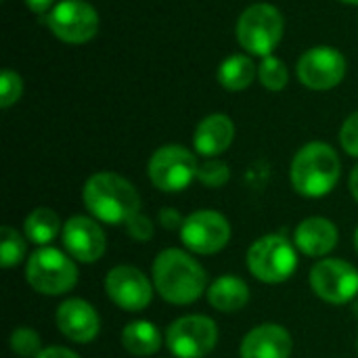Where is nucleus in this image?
Masks as SVG:
<instances>
[{"label": "nucleus", "instance_id": "5701e85b", "mask_svg": "<svg viewBox=\"0 0 358 358\" xmlns=\"http://www.w3.org/2000/svg\"><path fill=\"white\" fill-rule=\"evenodd\" d=\"M25 239L17 233V229L4 224L0 229V264L4 268H13L25 258Z\"/></svg>", "mask_w": 358, "mask_h": 358}, {"label": "nucleus", "instance_id": "2f4dec72", "mask_svg": "<svg viewBox=\"0 0 358 358\" xmlns=\"http://www.w3.org/2000/svg\"><path fill=\"white\" fill-rule=\"evenodd\" d=\"M52 2L55 0H25V4L29 6V10H34V13H46Z\"/></svg>", "mask_w": 358, "mask_h": 358}, {"label": "nucleus", "instance_id": "ddd939ff", "mask_svg": "<svg viewBox=\"0 0 358 358\" xmlns=\"http://www.w3.org/2000/svg\"><path fill=\"white\" fill-rule=\"evenodd\" d=\"M346 76V59L331 46H315L298 61V78L313 90H329Z\"/></svg>", "mask_w": 358, "mask_h": 358}, {"label": "nucleus", "instance_id": "7c9ffc66", "mask_svg": "<svg viewBox=\"0 0 358 358\" xmlns=\"http://www.w3.org/2000/svg\"><path fill=\"white\" fill-rule=\"evenodd\" d=\"M36 358H80L73 350L69 348H63V346H50V348H44Z\"/></svg>", "mask_w": 358, "mask_h": 358}, {"label": "nucleus", "instance_id": "aec40b11", "mask_svg": "<svg viewBox=\"0 0 358 358\" xmlns=\"http://www.w3.org/2000/svg\"><path fill=\"white\" fill-rule=\"evenodd\" d=\"M162 334L149 321H132L122 331V344L132 357H151L162 348Z\"/></svg>", "mask_w": 358, "mask_h": 358}, {"label": "nucleus", "instance_id": "9b49d317", "mask_svg": "<svg viewBox=\"0 0 358 358\" xmlns=\"http://www.w3.org/2000/svg\"><path fill=\"white\" fill-rule=\"evenodd\" d=\"M50 31L67 44H84L99 29V15L84 0H63L48 15Z\"/></svg>", "mask_w": 358, "mask_h": 358}, {"label": "nucleus", "instance_id": "e433bc0d", "mask_svg": "<svg viewBox=\"0 0 358 358\" xmlns=\"http://www.w3.org/2000/svg\"><path fill=\"white\" fill-rule=\"evenodd\" d=\"M357 346H358V342H357Z\"/></svg>", "mask_w": 358, "mask_h": 358}, {"label": "nucleus", "instance_id": "f704fd0d", "mask_svg": "<svg viewBox=\"0 0 358 358\" xmlns=\"http://www.w3.org/2000/svg\"><path fill=\"white\" fill-rule=\"evenodd\" d=\"M355 313H357V315H358V296H357V298H355Z\"/></svg>", "mask_w": 358, "mask_h": 358}, {"label": "nucleus", "instance_id": "f257e3e1", "mask_svg": "<svg viewBox=\"0 0 358 358\" xmlns=\"http://www.w3.org/2000/svg\"><path fill=\"white\" fill-rule=\"evenodd\" d=\"M153 285L166 302L185 306L203 296L208 287V275L191 254L168 248L159 252L153 262Z\"/></svg>", "mask_w": 358, "mask_h": 358}, {"label": "nucleus", "instance_id": "473e14b6", "mask_svg": "<svg viewBox=\"0 0 358 358\" xmlns=\"http://www.w3.org/2000/svg\"><path fill=\"white\" fill-rule=\"evenodd\" d=\"M350 193H352V197L357 199L358 203V166L352 170V174H350Z\"/></svg>", "mask_w": 358, "mask_h": 358}, {"label": "nucleus", "instance_id": "7ed1b4c3", "mask_svg": "<svg viewBox=\"0 0 358 358\" xmlns=\"http://www.w3.org/2000/svg\"><path fill=\"white\" fill-rule=\"evenodd\" d=\"M340 157L327 143L304 145L292 162V185L302 197L319 199L334 191L340 180Z\"/></svg>", "mask_w": 358, "mask_h": 358}, {"label": "nucleus", "instance_id": "a211bd4d", "mask_svg": "<svg viewBox=\"0 0 358 358\" xmlns=\"http://www.w3.org/2000/svg\"><path fill=\"white\" fill-rule=\"evenodd\" d=\"M235 138V124L224 113H212L199 122L195 130V151L203 157H216L224 153Z\"/></svg>", "mask_w": 358, "mask_h": 358}, {"label": "nucleus", "instance_id": "cd10ccee", "mask_svg": "<svg viewBox=\"0 0 358 358\" xmlns=\"http://www.w3.org/2000/svg\"><path fill=\"white\" fill-rule=\"evenodd\" d=\"M126 231H128V235L134 239V241H138V243H145V241H149L151 237H153V222L145 216V214H134L126 224Z\"/></svg>", "mask_w": 358, "mask_h": 358}, {"label": "nucleus", "instance_id": "1a4fd4ad", "mask_svg": "<svg viewBox=\"0 0 358 358\" xmlns=\"http://www.w3.org/2000/svg\"><path fill=\"white\" fill-rule=\"evenodd\" d=\"M178 233H180V241L189 252L212 256L227 248L231 239V224L220 212L197 210L185 218Z\"/></svg>", "mask_w": 358, "mask_h": 358}, {"label": "nucleus", "instance_id": "6e6552de", "mask_svg": "<svg viewBox=\"0 0 358 358\" xmlns=\"http://www.w3.org/2000/svg\"><path fill=\"white\" fill-rule=\"evenodd\" d=\"M218 344V327L206 315L176 319L166 331V346L176 358L208 357Z\"/></svg>", "mask_w": 358, "mask_h": 358}, {"label": "nucleus", "instance_id": "f3484780", "mask_svg": "<svg viewBox=\"0 0 358 358\" xmlns=\"http://www.w3.org/2000/svg\"><path fill=\"white\" fill-rule=\"evenodd\" d=\"M338 239L340 233L336 224L323 216H310L302 220L294 235L296 248L310 258H325L327 254H331L338 245Z\"/></svg>", "mask_w": 358, "mask_h": 358}, {"label": "nucleus", "instance_id": "2eb2a0df", "mask_svg": "<svg viewBox=\"0 0 358 358\" xmlns=\"http://www.w3.org/2000/svg\"><path fill=\"white\" fill-rule=\"evenodd\" d=\"M59 331L76 344H90L101 331V319L94 306L82 298H69L57 308Z\"/></svg>", "mask_w": 358, "mask_h": 358}, {"label": "nucleus", "instance_id": "39448f33", "mask_svg": "<svg viewBox=\"0 0 358 358\" xmlns=\"http://www.w3.org/2000/svg\"><path fill=\"white\" fill-rule=\"evenodd\" d=\"M285 21L277 6L260 2L248 6L237 21L239 44L258 57H268L283 38Z\"/></svg>", "mask_w": 358, "mask_h": 358}, {"label": "nucleus", "instance_id": "0eeeda50", "mask_svg": "<svg viewBox=\"0 0 358 358\" xmlns=\"http://www.w3.org/2000/svg\"><path fill=\"white\" fill-rule=\"evenodd\" d=\"M197 157L180 145L159 147L147 166L149 180L164 193L185 191L197 178Z\"/></svg>", "mask_w": 358, "mask_h": 358}, {"label": "nucleus", "instance_id": "4be33fe9", "mask_svg": "<svg viewBox=\"0 0 358 358\" xmlns=\"http://www.w3.org/2000/svg\"><path fill=\"white\" fill-rule=\"evenodd\" d=\"M256 67L250 57L245 55H233L227 61H222L218 69V82L227 90H243L254 82Z\"/></svg>", "mask_w": 358, "mask_h": 358}, {"label": "nucleus", "instance_id": "9d476101", "mask_svg": "<svg viewBox=\"0 0 358 358\" xmlns=\"http://www.w3.org/2000/svg\"><path fill=\"white\" fill-rule=\"evenodd\" d=\"M313 292L329 304H348L358 296V271L346 260L323 258L310 271Z\"/></svg>", "mask_w": 358, "mask_h": 358}, {"label": "nucleus", "instance_id": "a878e982", "mask_svg": "<svg viewBox=\"0 0 358 358\" xmlns=\"http://www.w3.org/2000/svg\"><path fill=\"white\" fill-rule=\"evenodd\" d=\"M231 178V170L222 159H208L199 166L197 170V180L210 189L224 187Z\"/></svg>", "mask_w": 358, "mask_h": 358}, {"label": "nucleus", "instance_id": "20e7f679", "mask_svg": "<svg viewBox=\"0 0 358 358\" xmlns=\"http://www.w3.org/2000/svg\"><path fill=\"white\" fill-rule=\"evenodd\" d=\"M25 279L29 287L42 296H63L76 287L78 266L69 254L46 245L27 258Z\"/></svg>", "mask_w": 358, "mask_h": 358}, {"label": "nucleus", "instance_id": "f03ea898", "mask_svg": "<svg viewBox=\"0 0 358 358\" xmlns=\"http://www.w3.org/2000/svg\"><path fill=\"white\" fill-rule=\"evenodd\" d=\"M82 201L94 220L103 224H126L141 212V195L130 180L115 172L92 174L84 189Z\"/></svg>", "mask_w": 358, "mask_h": 358}, {"label": "nucleus", "instance_id": "dca6fc26", "mask_svg": "<svg viewBox=\"0 0 358 358\" xmlns=\"http://www.w3.org/2000/svg\"><path fill=\"white\" fill-rule=\"evenodd\" d=\"M292 336L277 323H264L245 334L241 342V358H289Z\"/></svg>", "mask_w": 358, "mask_h": 358}, {"label": "nucleus", "instance_id": "c756f323", "mask_svg": "<svg viewBox=\"0 0 358 358\" xmlns=\"http://www.w3.org/2000/svg\"><path fill=\"white\" fill-rule=\"evenodd\" d=\"M182 222H185V218L180 216V212H176V210H172V208H164L162 212H159V224L164 227V229H168V231H180V227H182Z\"/></svg>", "mask_w": 358, "mask_h": 358}, {"label": "nucleus", "instance_id": "c9c22d12", "mask_svg": "<svg viewBox=\"0 0 358 358\" xmlns=\"http://www.w3.org/2000/svg\"><path fill=\"white\" fill-rule=\"evenodd\" d=\"M342 2H348V4H358V0H342Z\"/></svg>", "mask_w": 358, "mask_h": 358}, {"label": "nucleus", "instance_id": "412c9836", "mask_svg": "<svg viewBox=\"0 0 358 358\" xmlns=\"http://www.w3.org/2000/svg\"><path fill=\"white\" fill-rule=\"evenodd\" d=\"M23 231H25L27 241H31L40 248H46L48 243L55 241V237L63 229H61V220H59L57 212H52L50 208H36L25 216Z\"/></svg>", "mask_w": 358, "mask_h": 358}, {"label": "nucleus", "instance_id": "f8f14e48", "mask_svg": "<svg viewBox=\"0 0 358 358\" xmlns=\"http://www.w3.org/2000/svg\"><path fill=\"white\" fill-rule=\"evenodd\" d=\"M105 292L109 300L126 310V313H141L151 304L153 287L147 275L134 266L122 264L113 266L105 277Z\"/></svg>", "mask_w": 358, "mask_h": 358}, {"label": "nucleus", "instance_id": "6ab92c4d", "mask_svg": "<svg viewBox=\"0 0 358 358\" xmlns=\"http://www.w3.org/2000/svg\"><path fill=\"white\" fill-rule=\"evenodd\" d=\"M208 302L218 313H237L250 302V287L243 279L224 275L208 287Z\"/></svg>", "mask_w": 358, "mask_h": 358}, {"label": "nucleus", "instance_id": "393cba45", "mask_svg": "<svg viewBox=\"0 0 358 358\" xmlns=\"http://www.w3.org/2000/svg\"><path fill=\"white\" fill-rule=\"evenodd\" d=\"M10 350L21 358H36L42 352V342L38 331L29 329V327H17L10 334Z\"/></svg>", "mask_w": 358, "mask_h": 358}, {"label": "nucleus", "instance_id": "4468645a", "mask_svg": "<svg viewBox=\"0 0 358 358\" xmlns=\"http://www.w3.org/2000/svg\"><path fill=\"white\" fill-rule=\"evenodd\" d=\"M67 254L84 264H92L103 258L107 241L99 220L88 216H71L61 231Z\"/></svg>", "mask_w": 358, "mask_h": 358}, {"label": "nucleus", "instance_id": "bb28decb", "mask_svg": "<svg viewBox=\"0 0 358 358\" xmlns=\"http://www.w3.org/2000/svg\"><path fill=\"white\" fill-rule=\"evenodd\" d=\"M21 92H23L21 76L13 69H4L0 78V107L8 109L13 103L21 99Z\"/></svg>", "mask_w": 358, "mask_h": 358}, {"label": "nucleus", "instance_id": "72a5a7b5", "mask_svg": "<svg viewBox=\"0 0 358 358\" xmlns=\"http://www.w3.org/2000/svg\"><path fill=\"white\" fill-rule=\"evenodd\" d=\"M355 248H357V252H358V229H357V233H355Z\"/></svg>", "mask_w": 358, "mask_h": 358}, {"label": "nucleus", "instance_id": "c85d7f7f", "mask_svg": "<svg viewBox=\"0 0 358 358\" xmlns=\"http://www.w3.org/2000/svg\"><path fill=\"white\" fill-rule=\"evenodd\" d=\"M340 143L348 155L358 157V111L344 122L340 132Z\"/></svg>", "mask_w": 358, "mask_h": 358}, {"label": "nucleus", "instance_id": "b1692460", "mask_svg": "<svg viewBox=\"0 0 358 358\" xmlns=\"http://www.w3.org/2000/svg\"><path fill=\"white\" fill-rule=\"evenodd\" d=\"M258 78H260L264 88H268V90H283L287 86V67L283 65L281 59L268 55L260 63Z\"/></svg>", "mask_w": 358, "mask_h": 358}, {"label": "nucleus", "instance_id": "423d86ee", "mask_svg": "<svg viewBox=\"0 0 358 358\" xmlns=\"http://www.w3.org/2000/svg\"><path fill=\"white\" fill-rule=\"evenodd\" d=\"M248 268L262 283H283L298 268V254L294 245L277 233L264 235L248 250Z\"/></svg>", "mask_w": 358, "mask_h": 358}]
</instances>
